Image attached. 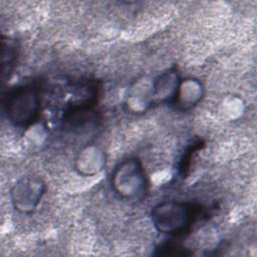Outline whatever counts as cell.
<instances>
[{
	"label": "cell",
	"mask_w": 257,
	"mask_h": 257,
	"mask_svg": "<svg viewBox=\"0 0 257 257\" xmlns=\"http://www.w3.org/2000/svg\"><path fill=\"white\" fill-rule=\"evenodd\" d=\"M112 184L116 192L124 197H140L146 192L147 176L140 161L125 160L120 163L113 175Z\"/></svg>",
	"instance_id": "3"
},
{
	"label": "cell",
	"mask_w": 257,
	"mask_h": 257,
	"mask_svg": "<svg viewBox=\"0 0 257 257\" xmlns=\"http://www.w3.org/2000/svg\"><path fill=\"white\" fill-rule=\"evenodd\" d=\"M44 192V185L36 179L26 178L15 184L12 200L18 210L31 211L38 204Z\"/></svg>",
	"instance_id": "4"
},
{
	"label": "cell",
	"mask_w": 257,
	"mask_h": 257,
	"mask_svg": "<svg viewBox=\"0 0 257 257\" xmlns=\"http://www.w3.org/2000/svg\"><path fill=\"white\" fill-rule=\"evenodd\" d=\"M17 57V47L13 40L8 39L2 40V66L3 71L8 66V72L11 70L12 66Z\"/></svg>",
	"instance_id": "5"
},
{
	"label": "cell",
	"mask_w": 257,
	"mask_h": 257,
	"mask_svg": "<svg viewBox=\"0 0 257 257\" xmlns=\"http://www.w3.org/2000/svg\"><path fill=\"white\" fill-rule=\"evenodd\" d=\"M157 255H163V256H187L191 255L192 252L188 251L187 248H185L182 245L174 244V243H165L160 245L157 249Z\"/></svg>",
	"instance_id": "6"
},
{
	"label": "cell",
	"mask_w": 257,
	"mask_h": 257,
	"mask_svg": "<svg viewBox=\"0 0 257 257\" xmlns=\"http://www.w3.org/2000/svg\"><path fill=\"white\" fill-rule=\"evenodd\" d=\"M40 96L36 87L26 84L14 88L6 99L8 118L16 125H28L38 116Z\"/></svg>",
	"instance_id": "2"
},
{
	"label": "cell",
	"mask_w": 257,
	"mask_h": 257,
	"mask_svg": "<svg viewBox=\"0 0 257 257\" xmlns=\"http://www.w3.org/2000/svg\"><path fill=\"white\" fill-rule=\"evenodd\" d=\"M197 208L189 203L169 201L158 204L152 211L156 229L163 234L179 235L185 233L195 222Z\"/></svg>",
	"instance_id": "1"
}]
</instances>
